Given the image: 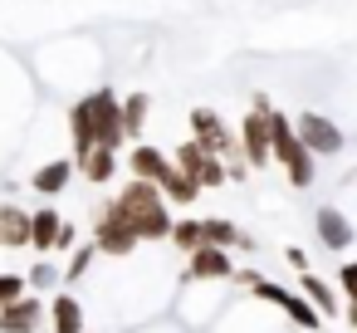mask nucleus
Instances as JSON below:
<instances>
[{
	"instance_id": "39448f33",
	"label": "nucleus",
	"mask_w": 357,
	"mask_h": 333,
	"mask_svg": "<svg viewBox=\"0 0 357 333\" xmlns=\"http://www.w3.org/2000/svg\"><path fill=\"white\" fill-rule=\"evenodd\" d=\"M269 108H274V98L269 94H255L250 113L240 118V152H245L250 167H269L274 162V152H269V118H264Z\"/></svg>"
},
{
	"instance_id": "9d476101",
	"label": "nucleus",
	"mask_w": 357,
	"mask_h": 333,
	"mask_svg": "<svg viewBox=\"0 0 357 333\" xmlns=\"http://www.w3.org/2000/svg\"><path fill=\"white\" fill-rule=\"evenodd\" d=\"M69 147H74V167L98 147V128H93V103H89V94L69 103Z\"/></svg>"
},
{
	"instance_id": "7ed1b4c3",
	"label": "nucleus",
	"mask_w": 357,
	"mask_h": 333,
	"mask_svg": "<svg viewBox=\"0 0 357 333\" xmlns=\"http://www.w3.org/2000/svg\"><path fill=\"white\" fill-rule=\"evenodd\" d=\"M93 245H98V255H108V260H128L142 240H137V230L128 225V216L113 206V201H98L93 206V235H89Z\"/></svg>"
},
{
	"instance_id": "f257e3e1",
	"label": "nucleus",
	"mask_w": 357,
	"mask_h": 333,
	"mask_svg": "<svg viewBox=\"0 0 357 333\" xmlns=\"http://www.w3.org/2000/svg\"><path fill=\"white\" fill-rule=\"evenodd\" d=\"M269 118V152H274V162H279V172L289 177V186H298V191H308L313 182H318V157L303 147V138L294 133V118L289 113H279V108H269L264 113Z\"/></svg>"
},
{
	"instance_id": "dca6fc26",
	"label": "nucleus",
	"mask_w": 357,
	"mask_h": 333,
	"mask_svg": "<svg viewBox=\"0 0 357 333\" xmlns=\"http://www.w3.org/2000/svg\"><path fill=\"white\" fill-rule=\"evenodd\" d=\"M298 294H303L323 318H337V313H342V294H337L333 284H323L313 269H298Z\"/></svg>"
},
{
	"instance_id": "0eeeda50",
	"label": "nucleus",
	"mask_w": 357,
	"mask_h": 333,
	"mask_svg": "<svg viewBox=\"0 0 357 333\" xmlns=\"http://www.w3.org/2000/svg\"><path fill=\"white\" fill-rule=\"evenodd\" d=\"M294 133L303 138V147H308L313 157H337V152L347 147V142H342V128H337L333 118H323V113H313V108L294 118Z\"/></svg>"
},
{
	"instance_id": "6ab92c4d",
	"label": "nucleus",
	"mask_w": 357,
	"mask_h": 333,
	"mask_svg": "<svg viewBox=\"0 0 357 333\" xmlns=\"http://www.w3.org/2000/svg\"><path fill=\"white\" fill-rule=\"evenodd\" d=\"M50 328L54 333H84V304L74 289H59L50 299Z\"/></svg>"
},
{
	"instance_id": "20e7f679",
	"label": "nucleus",
	"mask_w": 357,
	"mask_h": 333,
	"mask_svg": "<svg viewBox=\"0 0 357 333\" xmlns=\"http://www.w3.org/2000/svg\"><path fill=\"white\" fill-rule=\"evenodd\" d=\"M191 142H201L206 152H215V157H225V162H235V157H245L240 152V133L215 113V108H191Z\"/></svg>"
},
{
	"instance_id": "4be33fe9",
	"label": "nucleus",
	"mask_w": 357,
	"mask_h": 333,
	"mask_svg": "<svg viewBox=\"0 0 357 333\" xmlns=\"http://www.w3.org/2000/svg\"><path fill=\"white\" fill-rule=\"evenodd\" d=\"M162 196H167V206H196L201 201V182H191L186 172H172L162 182Z\"/></svg>"
},
{
	"instance_id": "f03ea898",
	"label": "nucleus",
	"mask_w": 357,
	"mask_h": 333,
	"mask_svg": "<svg viewBox=\"0 0 357 333\" xmlns=\"http://www.w3.org/2000/svg\"><path fill=\"white\" fill-rule=\"evenodd\" d=\"M240 284H245L255 299H264V304L284 309L303 333H323V313H318L303 294H294V289H284V284H274V279H264V274H255V269H245V274H240Z\"/></svg>"
},
{
	"instance_id": "423d86ee",
	"label": "nucleus",
	"mask_w": 357,
	"mask_h": 333,
	"mask_svg": "<svg viewBox=\"0 0 357 333\" xmlns=\"http://www.w3.org/2000/svg\"><path fill=\"white\" fill-rule=\"evenodd\" d=\"M172 162H176V172H186L191 182H201V191H215V186H225L230 177H225V157H215V152H206L201 142H181L176 152H172Z\"/></svg>"
},
{
	"instance_id": "b1692460",
	"label": "nucleus",
	"mask_w": 357,
	"mask_h": 333,
	"mask_svg": "<svg viewBox=\"0 0 357 333\" xmlns=\"http://www.w3.org/2000/svg\"><path fill=\"white\" fill-rule=\"evenodd\" d=\"M172 245H176L181 255L201 250V245H206V240H201V221H196V216H181V221L172 225Z\"/></svg>"
},
{
	"instance_id": "bb28decb",
	"label": "nucleus",
	"mask_w": 357,
	"mask_h": 333,
	"mask_svg": "<svg viewBox=\"0 0 357 333\" xmlns=\"http://www.w3.org/2000/svg\"><path fill=\"white\" fill-rule=\"evenodd\" d=\"M337 294H342V304H357V260H342V269H337Z\"/></svg>"
},
{
	"instance_id": "c85d7f7f",
	"label": "nucleus",
	"mask_w": 357,
	"mask_h": 333,
	"mask_svg": "<svg viewBox=\"0 0 357 333\" xmlns=\"http://www.w3.org/2000/svg\"><path fill=\"white\" fill-rule=\"evenodd\" d=\"M284 260H289L294 269H308V255H303V250H284Z\"/></svg>"
},
{
	"instance_id": "412c9836",
	"label": "nucleus",
	"mask_w": 357,
	"mask_h": 333,
	"mask_svg": "<svg viewBox=\"0 0 357 333\" xmlns=\"http://www.w3.org/2000/svg\"><path fill=\"white\" fill-rule=\"evenodd\" d=\"M147 113H152V98H147L142 89L123 98V133H128V142H142V133H147Z\"/></svg>"
},
{
	"instance_id": "a878e982",
	"label": "nucleus",
	"mask_w": 357,
	"mask_h": 333,
	"mask_svg": "<svg viewBox=\"0 0 357 333\" xmlns=\"http://www.w3.org/2000/svg\"><path fill=\"white\" fill-rule=\"evenodd\" d=\"M25 294H30V279H25V274H10V269L0 274V309L15 304V299H25Z\"/></svg>"
},
{
	"instance_id": "aec40b11",
	"label": "nucleus",
	"mask_w": 357,
	"mask_h": 333,
	"mask_svg": "<svg viewBox=\"0 0 357 333\" xmlns=\"http://www.w3.org/2000/svg\"><path fill=\"white\" fill-rule=\"evenodd\" d=\"M118 167H123V162H118V147H93V152L79 162V172H84L89 186H108V182L118 177Z\"/></svg>"
},
{
	"instance_id": "2eb2a0df",
	"label": "nucleus",
	"mask_w": 357,
	"mask_h": 333,
	"mask_svg": "<svg viewBox=\"0 0 357 333\" xmlns=\"http://www.w3.org/2000/svg\"><path fill=\"white\" fill-rule=\"evenodd\" d=\"M30 245V211L20 201H0V250H25Z\"/></svg>"
},
{
	"instance_id": "9b49d317",
	"label": "nucleus",
	"mask_w": 357,
	"mask_h": 333,
	"mask_svg": "<svg viewBox=\"0 0 357 333\" xmlns=\"http://www.w3.org/2000/svg\"><path fill=\"white\" fill-rule=\"evenodd\" d=\"M313 235H318L323 250H347V245L357 240V225H352L337 206H318V211H313Z\"/></svg>"
},
{
	"instance_id": "393cba45",
	"label": "nucleus",
	"mask_w": 357,
	"mask_h": 333,
	"mask_svg": "<svg viewBox=\"0 0 357 333\" xmlns=\"http://www.w3.org/2000/svg\"><path fill=\"white\" fill-rule=\"evenodd\" d=\"M25 279H30V294H45V289L64 284V269H59L54 260H45V255H40V265H35V269H30Z\"/></svg>"
},
{
	"instance_id": "f8f14e48",
	"label": "nucleus",
	"mask_w": 357,
	"mask_h": 333,
	"mask_svg": "<svg viewBox=\"0 0 357 333\" xmlns=\"http://www.w3.org/2000/svg\"><path fill=\"white\" fill-rule=\"evenodd\" d=\"M186 279H201V284H211V279H235V260H230V250H220V245H201V250H191V255H186Z\"/></svg>"
},
{
	"instance_id": "4468645a",
	"label": "nucleus",
	"mask_w": 357,
	"mask_h": 333,
	"mask_svg": "<svg viewBox=\"0 0 357 333\" xmlns=\"http://www.w3.org/2000/svg\"><path fill=\"white\" fill-rule=\"evenodd\" d=\"M201 240L206 245H220V250H255V235L225 216H201Z\"/></svg>"
},
{
	"instance_id": "ddd939ff",
	"label": "nucleus",
	"mask_w": 357,
	"mask_h": 333,
	"mask_svg": "<svg viewBox=\"0 0 357 333\" xmlns=\"http://www.w3.org/2000/svg\"><path fill=\"white\" fill-rule=\"evenodd\" d=\"M128 172L137 177V182H167L172 172H176V162L162 152V147H152V142H132V152H128Z\"/></svg>"
},
{
	"instance_id": "5701e85b",
	"label": "nucleus",
	"mask_w": 357,
	"mask_h": 333,
	"mask_svg": "<svg viewBox=\"0 0 357 333\" xmlns=\"http://www.w3.org/2000/svg\"><path fill=\"white\" fill-rule=\"evenodd\" d=\"M93 260H98V245H93V240L74 245V250H69V265H64V289L84 284V274H89V265H93Z\"/></svg>"
},
{
	"instance_id": "6e6552de",
	"label": "nucleus",
	"mask_w": 357,
	"mask_h": 333,
	"mask_svg": "<svg viewBox=\"0 0 357 333\" xmlns=\"http://www.w3.org/2000/svg\"><path fill=\"white\" fill-rule=\"evenodd\" d=\"M93 103V128H98V147H123V98L113 89H93L89 94Z\"/></svg>"
},
{
	"instance_id": "f3484780",
	"label": "nucleus",
	"mask_w": 357,
	"mask_h": 333,
	"mask_svg": "<svg viewBox=\"0 0 357 333\" xmlns=\"http://www.w3.org/2000/svg\"><path fill=\"white\" fill-rule=\"evenodd\" d=\"M74 157H59V162H45V167H35V177H30V186L40 191V196H64L69 191V182H74Z\"/></svg>"
},
{
	"instance_id": "a211bd4d",
	"label": "nucleus",
	"mask_w": 357,
	"mask_h": 333,
	"mask_svg": "<svg viewBox=\"0 0 357 333\" xmlns=\"http://www.w3.org/2000/svg\"><path fill=\"white\" fill-rule=\"evenodd\" d=\"M59 230H64V216H59L54 206H40V211H30V245H35L40 255L59 250Z\"/></svg>"
},
{
	"instance_id": "1a4fd4ad",
	"label": "nucleus",
	"mask_w": 357,
	"mask_h": 333,
	"mask_svg": "<svg viewBox=\"0 0 357 333\" xmlns=\"http://www.w3.org/2000/svg\"><path fill=\"white\" fill-rule=\"evenodd\" d=\"M45 318H50L45 299L40 294H25V299H15V304L0 309V333H45Z\"/></svg>"
},
{
	"instance_id": "cd10ccee",
	"label": "nucleus",
	"mask_w": 357,
	"mask_h": 333,
	"mask_svg": "<svg viewBox=\"0 0 357 333\" xmlns=\"http://www.w3.org/2000/svg\"><path fill=\"white\" fill-rule=\"evenodd\" d=\"M74 245H79V225L64 221V230H59V250H74Z\"/></svg>"
}]
</instances>
